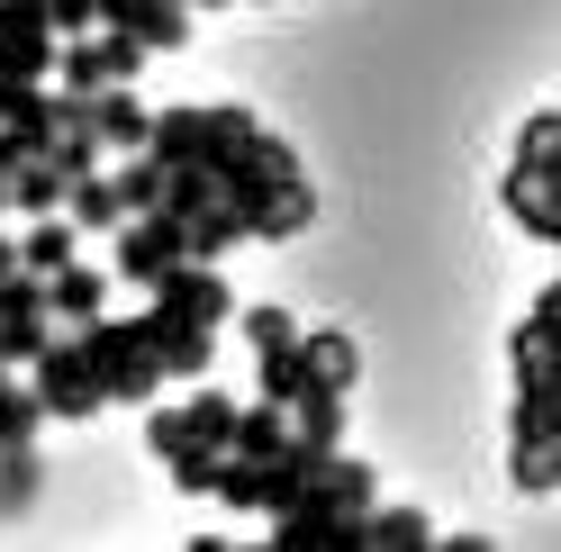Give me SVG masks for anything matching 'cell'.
<instances>
[{
    "label": "cell",
    "instance_id": "9c48e42d",
    "mask_svg": "<svg viewBox=\"0 0 561 552\" xmlns=\"http://www.w3.org/2000/svg\"><path fill=\"white\" fill-rule=\"evenodd\" d=\"M308 227H318V191H308V172H299V182H280L263 209L244 218V235H254V245H290V235H308Z\"/></svg>",
    "mask_w": 561,
    "mask_h": 552
},
{
    "label": "cell",
    "instance_id": "5b68a950",
    "mask_svg": "<svg viewBox=\"0 0 561 552\" xmlns=\"http://www.w3.org/2000/svg\"><path fill=\"white\" fill-rule=\"evenodd\" d=\"M91 10H100V27H127L146 55H182L191 46V10L182 0H91Z\"/></svg>",
    "mask_w": 561,
    "mask_h": 552
},
{
    "label": "cell",
    "instance_id": "603a6c76",
    "mask_svg": "<svg viewBox=\"0 0 561 552\" xmlns=\"http://www.w3.org/2000/svg\"><path fill=\"white\" fill-rule=\"evenodd\" d=\"M263 363V399L272 407H290L299 390H308V354H299V344H280V354H254Z\"/></svg>",
    "mask_w": 561,
    "mask_h": 552
},
{
    "label": "cell",
    "instance_id": "9a60e30c",
    "mask_svg": "<svg viewBox=\"0 0 561 552\" xmlns=\"http://www.w3.org/2000/svg\"><path fill=\"white\" fill-rule=\"evenodd\" d=\"M64 218H73L82 235H110L127 209H118V191H110V163H91V172H73L64 182Z\"/></svg>",
    "mask_w": 561,
    "mask_h": 552
},
{
    "label": "cell",
    "instance_id": "d6986e66",
    "mask_svg": "<svg viewBox=\"0 0 561 552\" xmlns=\"http://www.w3.org/2000/svg\"><path fill=\"white\" fill-rule=\"evenodd\" d=\"M290 435H299V444H327V453H335V444H344V390L308 381V390L290 399Z\"/></svg>",
    "mask_w": 561,
    "mask_h": 552
},
{
    "label": "cell",
    "instance_id": "30bf717a",
    "mask_svg": "<svg viewBox=\"0 0 561 552\" xmlns=\"http://www.w3.org/2000/svg\"><path fill=\"white\" fill-rule=\"evenodd\" d=\"M146 100H136L127 82H110V91H91V136H100V154H136L146 146Z\"/></svg>",
    "mask_w": 561,
    "mask_h": 552
},
{
    "label": "cell",
    "instance_id": "cb8c5ba5",
    "mask_svg": "<svg viewBox=\"0 0 561 552\" xmlns=\"http://www.w3.org/2000/svg\"><path fill=\"white\" fill-rule=\"evenodd\" d=\"M236 335L254 344V354H280V344H299V318H290V308H244Z\"/></svg>",
    "mask_w": 561,
    "mask_h": 552
},
{
    "label": "cell",
    "instance_id": "7a4b0ae2",
    "mask_svg": "<svg viewBox=\"0 0 561 552\" xmlns=\"http://www.w3.org/2000/svg\"><path fill=\"white\" fill-rule=\"evenodd\" d=\"M236 318V299H227V281H218V263H163L154 281H146V326L154 335H218Z\"/></svg>",
    "mask_w": 561,
    "mask_h": 552
},
{
    "label": "cell",
    "instance_id": "d4e9b609",
    "mask_svg": "<svg viewBox=\"0 0 561 552\" xmlns=\"http://www.w3.org/2000/svg\"><path fill=\"white\" fill-rule=\"evenodd\" d=\"M46 27L55 37H82V27H100V10L91 0H46Z\"/></svg>",
    "mask_w": 561,
    "mask_h": 552
},
{
    "label": "cell",
    "instance_id": "2e32d148",
    "mask_svg": "<svg viewBox=\"0 0 561 552\" xmlns=\"http://www.w3.org/2000/svg\"><path fill=\"white\" fill-rule=\"evenodd\" d=\"M280 444H290V407H272V399L236 407V426H227V453L236 462H263V453H280Z\"/></svg>",
    "mask_w": 561,
    "mask_h": 552
},
{
    "label": "cell",
    "instance_id": "8992f818",
    "mask_svg": "<svg viewBox=\"0 0 561 552\" xmlns=\"http://www.w3.org/2000/svg\"><path fill=\"white\" fill-rule=\"evenodd\" d=\"M507 218L535 235V245H561V172H543V163H507Z\"/></svg>",
    "mask_w": 561,
    "mask_h": 552
},
{
    "label": "cell",
    "instance_id": "4fadbf2b",
    "mask_svg": "<svg viewBox=\"0 0 561 552\" xmlns=\"http://www.w3.org/2000/svg\"><path fill=\"white\" fill-rule=\"evenodd\" d=\"M10 245H19V272H37V281H46L55 263L82 254V227L64 218V209H46V218H27V235H10Z\"/></svg>",
    "mask_w": 561,
    "mask_h": 552
},
{
    "label": "cell",
    "instance_id": "7c38bea8",
    "mask_svg": "<svg viewBox=\"0 0 561 552\" xmlns=\"http://www.w3.org/2000/svg\"><path fill=\"white\" fill-rule=\"evenodd\" d=\"M363 552H435V526H426V507H363Z\"/></svg>",
    "mask_w": 561,
    "mask_h": 552
},
{
    "label": "cell",
    "instance_id": "277c9868",
    "mask_svg": "<svg viewBox=\"0 0 561 552\" xmlns=\"http://www.w3.org/2000/svg\"><path fill=\"white\" fill-rule=\"evenodd\" d=\"M0 73H10V82H46L55 73L46 0H0Z\"/></svg>",
    "mask_w": 561,
    "mask_h": 552
},
{
    "label": "cell",
    "instance_id": "83f0119b",
    "mask_svg": "<svg viewBox=\"0 0 561 552\" xmlns=\"http://www.w3.org/2000/svg\"><path fill=\"white\" fill-rule=\"evenodd\" d=\"M0 209H10V191H0Z\"/></svg>",
    "mask_w": 561,
    "mask_h": 552
},
{
    "label": "cell",
    "instance_id": "7402d4cb",
    "mask_svg": "<svg viewBox=\"0 0 561 552\" xmlns=\"http://www.w3.org/2000/svg\"><path fill=\"white\" fill-rule=\"evenodd\" d=\"M516 163H543V172H561V110H552V100H543V110L516 127Z\"/></svg>",
    "mask_w": 561,
    "mask_h": 552
},
{
    "label": "cell",
    "instance_id": "e0dca14e",
    "mask_svg": "<svg viewBox=\"0 0 561 552\" xmlns=\"http://www.w3.org/2000/svg\"><path fill=\"white\" fill-rule=\"evenodd\" d=\"M299 354H308V381H327V390H354V371H363V354H354L344 326H318V335L299 326Z\"/></svg>",
    "mask_w": 561,
    "mask_h": 552
},
{
    "label": "cell",
    "instance_id": "8fae6325",
    "mask_svg": "<svg viewBox=\"0 0 561 552\" xmlns=\"http://www.w3.org/2000/svg\"><path fill=\"white\" fill-rule=\"evenodd\" d=\"M507 435H561V363H525L516 371V417Z\"/></svg>",
    "mask_w": 561,
    "mask_h": 552
},
{
    "label": "cell",
    "instance_id": "6da1fadb",
    "mask_svg": "<svg viewBox=\"0 0 561 552\" xmlns=\"http://www.w3.org/2000/svg\"><path fill=\"white\" fill-rule=\"evenodd\" d=\"M73 335H82V354H91V381H100V399L146 407V399L163 390V354H154L146 308H136V318H110V308H100V318H91V326H73Z\"/></svg>",
    "mask_w": 561,
    "mask_h": 552
},
{
    "label": "cell",
    "instance_id": "4316f807",
    "mask_svg": "<svg viewBox=\"0 0 561 552\" xmlns=\"http://www.w3.org/2000/svg\"><path fill=\"white\" fill-rule=\"evenodd\" d=\"M0 272H19V245H10V235H0Z\"/></svg>",
    "mask_w": 561,
    "mask_h": 552
},
{
    "label": "cell",
    "instance_id": "3957f363",
    "mask_svg": "<svg viewBox=\"0 0 561 552\" xmlns=\"http://www.w3.org/2000/svg\"><path fill=\"white\" fill-rule=\"evenodd\" d=\"M27 390H37V407L46 417H64V426H82V417H100V381H91V354H82V335L64 326V335H46L37 354H27Z\"/></svg>",
    "mask_w": 561,
    "mask_h": 552
},
{
    "label": "cell",
    "instance_id": "5bb4252c",
    "mask_svg": "<svg viewBox=\"0 0 561 552\" xmlns=\"http://www.w3.org/2000/svg\"><path fill=\"white\" fill-rule=\"evenodd\" d=\"M507 480H516V498H552L561 490V435H507Z\"/></svg>",
    "mask_w": 561,
    "mask_h": 552
},
{
    "label": "cell",
    "instance_id": "ffe728a7",
    "mask_svg": "<svg viewBox=\"0 0 561 552\" xmlns=\"http://www.w3.org/2000/svg\"><path fill=\"white\" fill-rule=\"evenodd\" d=\"M46 490V453L37 444H0V516H27Z\"/></svg>",
    "mask_w": 561,
    "mask_h": 552
},
{
    "label": "cell",
    "instance_id": "44dd1931",
    "mask_svg": "<svg viewBox=\"0 0 561 552\" xmlns=\"http://www.w3.org/2000/svg\"><path fill=\"white\" fill-rule=\"evenodd\" d=\"M218 444H172V453H163V471H172V490H182V498H208V490H218Z\"/></svg>",
    "mask_w": 561,
    "mask_h": 552
},
{
    "label": "cell",
    "instance_id": "ba28073f",
    "mask_svg": "<svg viewBox=\"0 0 561 552\" xmlns=\"http://www.w3.org/2000/svg\"><path fill=\"white\" fill-rule=\"evenodd\" d=\"M100 308H110V272H91L82 254L46 272V318H55V326H91Z\"/></svg>",
    "mask_w": 561,
    "mask_h": 552
},
{
    "label": "cell",
    "instance_id": "52a82bcc",
    "mask_svg": "<svg viewBox=\"0 0 561 552\" xmlns=\"http://www.w3.org/2000/svg\"><path fill=\"white\" fill-rule=\"evenodd\" d=\"M371 498H380V471H371V462H354V453L335 444V453L318 462V480H308V498H299V507H327V516H363Z\"/></svg>",
    "mask_w": 561,
    "mask_h": 552
},
{
    "label": "cell",
    "instance_id": "ac0fdd59",
    "mask_svg": "<svg viewBox=\"0 0 561 552\" xmlns=\"http://www.w3.org/2000/svg\"><path fill=\"white\" fill-rule=\"evenodd\" d=\"M0 191H10V209H27V218H46V209H64V172L46 163V146L27 154V163H10V172H0Z\"/></svg>",
    "mask_w": 561,
    "mask_h": 552
},
{
    "label": "cell",
    "instance_id": "484cf974",
    "mask_svg": "<svg viewBox=\"0 0 561 552\" xmlns=\"http://www.w3.org/2000/svg\"><path fill=\"white\" fill-rule=\"evenodd\" d=\"M182 10H191V19H199V10H236V0H182Z\"/></svg>",
    "mask_w": 561,
    "mask_h": 552
}]
</instances>
